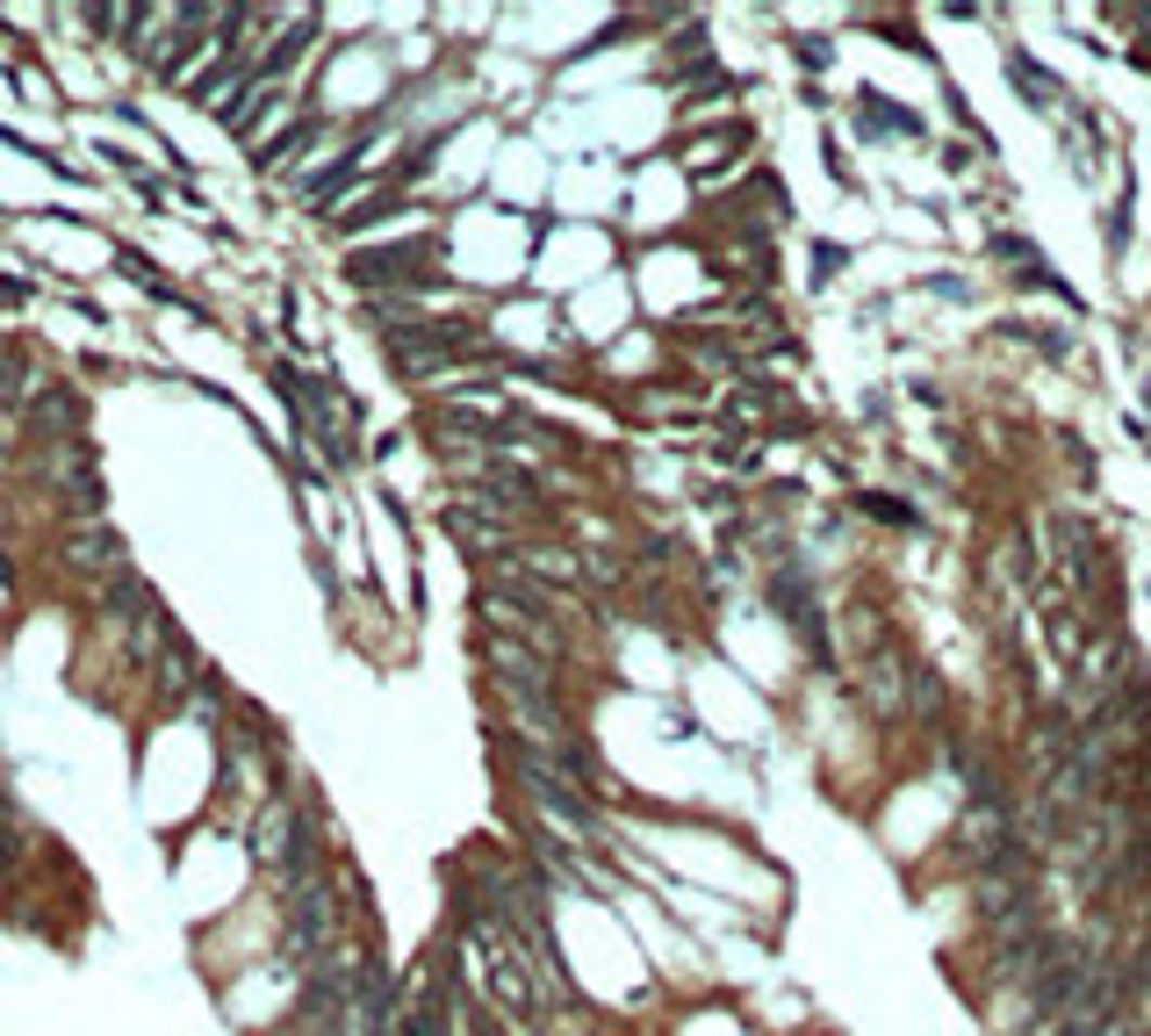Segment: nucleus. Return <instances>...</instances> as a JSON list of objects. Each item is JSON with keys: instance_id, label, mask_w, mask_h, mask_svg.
<instances>
[{"instance_id": "obj_1", "label": "nucleus", "mask_w": 1151, "mask_h": 1036, "mask_svg": "<svg viewBox=\"0 0 1151 1036\" xmlns=\"http://www.w3.org/2000/svg\"><path fill=\"white\" fill-rule=\"evenodd\" d=\"M288 397H296V418L310 446H353V403L338 397L324 375H288Z\"/></svg>"}]
</instances>
